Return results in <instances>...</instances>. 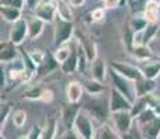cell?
<instances>
[{"mask_svg":"<svg viewBox=\"0 0 160 139\" xmlns=\"http://www.w3.org/2000/svg\"><path fill=\"white\" fill-rule=\"evenodd\" d=\"M43 24H45V21H42L38 17L31 18L28 21V38L31 39L38 38L42 33V31H43Z\"/></svg>","mask_w":160,"mask_h":139,"instance_id":"cb8c5ba5","label":"cell"},{"mask_svg":"<svg viewBox=\"0 0 160 139\" xmlns=\"http://www.w3.org/2000/svg\"><path fill=\"white\" fill-rule=\"evenodd\" d=\"M149 107L153 110V113L158 117H160V97L150 95L149 96Z\"/></svg>","mask_w":160,"mask_h":139,"instance_id":"e575fe53","label":"cell"},{"mask_svg":"<svg viewBox=\"0 0 160 139\" xmlns=\"http://www.w3.org/2000/svg\"><path fill=\"white\" fill-rule=\"evenodd\" d=\"M159 24L158 22H149L146 27V29L143 32H141L139 35L142 36V43L143 45H148L150 41H152L155 36H158V32H159Z\"/></svg>","mask_w":160,"mask_h":139,"instance_id":"4316f807","label":"cell"},{"mask_svg":"<svg viewBox=\"0 0 160 139\" xmlns=\"http://www.w3.org/2000/svg\"><path fill=\"white\" fill-rule=\"evenodd\" d=\"M61 139H82L81 137H79L78 134L75 132V129H67L66 131V134L61 137Z\"/></svg>","mask_w":160,"mask_h":139,"instance_id":"ab89813d","label":"cell"},{"mask_svg":"<svg viewBox=\"0 0 160 139\" xmlns=\"http://www.w3.org/2000/svg\"><path fill=\"white\" fill-rule=\"evenodd\" d=\"M18 57V50L15 45L11 41L2 43V50H0V60L2 63H13V60Z\"/></svg>","mask_w":160,"mask_h":139,"instance_id":"2e32d148","label":"cell"},{"mask_svg":"<svg viewBox=\"0 0 160 139\" xmlns=\"http://www.w3.org/2000/svg\"><path fill=\"white\" fill-rule=\"evenodd\" d=\"M6 75H7V74H6V71L2 70V86L6 85Z\"/></svg>","mask_w":160,"mask_h":139,"instance_id":"bcb514c9","label":"cell"},{"mask_svg":"<svg viewBox=\"0 0 160 139\" xmlns=\"http://www.w3.org/2000/svg\"><path fill=\"white\" fill-rule=\"evenodd\" d=\"M56 13H57V7L52 3H39L35 8V17L41 18L45 22H53L56 20Z\"/></svg>","mask_w":160,"mask_h":139,"instance_id":"9c48e42d","label":"cell"},{"mask_svg":"<svg viewBox=\"0 0 160 139\" xmlns=\"http://www.w3.org/2000/svg\"><path fill=\"white\" fill-rule=\"evenodd\" d=\"M138 132L142 139H159L160 137V117H156L152 121L138 127Z\"/></svg>","mask_w":160,"mask_h":139,"instance_id":"ba28073f","label":"cell"},{"mask_svg":"<svg viewBox=\"0 0 160 139\" xmlns=\"http://www.w3.org/2000/svg\"><path fill=\"white\" fill-rule=\"evenodd\" d=\"M110 68H113L114 71L120 74V75L125 77L127 79L135 82L138 79L143 78L142 72H141L139 67L138 66H132V64H128V63H121V61H112L110 63Z\"/></svg>","mask_w":160,"mask_h":139,"instance_id":"8992f818","label":"cell"},{"mask_svg":"<svg viewBox=\"0 0 160 139\" xmlns=\"http://www.w3.org/2000/svg\"><path fill=\"white\" fill-rule=\"evenodd\" d=\"M11 107H10V104H2V110H0V125H2V128H3V125H4V122L7 121V118H8V116H11Z\"/></svg>","mask_w":160,"mask_h":139,"instance_id":"d590c367","label":"cell"},{"mask_svg":"<svg viewBox=\"0 0 160 139\" xmlns=\"http://www.w3.org/2000/svg\"><path fill=\"white\" fill-rule=\"evenodd\" d=\"M70 3H71V6H74V7H81L85 3V0H70Z\"/></svg>","mask_w":160,"mask_h":139,"instance_id":"ee69618b","label":"cell"},{"mask_svg":"<svg viewBox=\"0 0 160 139\" xmlns=\"http://www.w3.org/2000/svg\"><path fill=\"white\" fill-rule=\"evenodd\" d=\"M150 96V95H149ZM149 96H142V97H137V100L132 103V109L131 114L134 116V118H137L142 111H145L146 109H149Z\"/></svg>","mask_w":160,"mask_h":139,"instance_id":"484cf974","label":"cell"},{"mask_svg":"<svg viewBox=\"0 0 160 139\" xmlns=\"http://www.w3.org/2000/svg\"><path fill=\"white\" fill-rule=\"evenodd\" d=\"M29 57L31 60L33 61V63L36 64V67H41L42 64L46 61V53H43V52L41 50H33L29 53Z\"/></svg>","mask_w":160,"mask_h":139,"instance_id":"836d02e7","label":"cell"},{"mask_svg":"<svg viewBox=\"0 0 160 139\" xmlns=\"http://www.w3.org/2000/svg\"><path fill=\"white\" fill-rule=\"evenodd\" d=\"M0 139H6V138H3V137H2V138H0Z\"/></svg>","mask_w":160,"mask_h":139,"instance_id":"681fc988","label":"cell"},{"mask_svg":"<svg viewBox=\"0 0 160 139\" xmlns=\"http://www.w3.org/2000/svg\"><path fill=\"white\" fill-rule=\"evenodd\" d=\"M27 3L29 4V7H35V8H36V6L39 4L38 0H27Z\"/></svg>","mask_w":160,"mask_h":139,"instance_id":"f6af8a7d","label":"cell"},{"mask_svg":"<svg viewBox=\"0 0 160 139\" xmlns=\"http://www.w3.org/2000/svg\"><path fill=\"white\" fill-rule=\"evenodd\" d=\"M11 120H13V124L17 128H22L27 122V113L24 110H15L11 114Z\"/></svg>","mask_w":160,"mask_h":139,"instance_id":"d6a6232c","label":"cell"},{"mask_svg":"<svg viewBox=\"0 0 160 139\" xmlns=\"http://www.w3.org/2000/svg\"><path fill=\"white\" fill-rule=\"evenodd\" d=\"M84 89L88 95L91 96H98V95H102L106 91V86L103 85V82H99L96 79H88L84 82Z\"/></svg>","mask_w":160,"mask_h":139,"instance_id":"44dd1931","label":"cell"},{"mask_svg":"<svg viewBox=\"0 0 160 139\" xmlns=\"http://www.w3.org/2000/svg\"><path fill=\"white\" fill-rule=\"evenodd\" d=\"M53 97H54L53 92H52L50 89H45V92H43V95H42V99H41V100L45 102V103H50V102L53 100Z\"/></svg>","mask_w":160,"mask_h":139,"instance_id":"60d3db41","label":"cell"},{"mask_svg":"<svg viewBox=\"0 0 160 139\" xmlns=\"http://www.w3.org/2000/svg\"><path fill=\"white\" fill-rule=\"evenodd\" d=\"M60 68L64 74H72L74 71L78 70V41H77L75 47L71 49V56L68 57V60L61 64Z\"/></svg>","mask_w":160,"mask_h":139,"instance_id":"d6986e66","label":"cell"},{"mask_svg":"<svg viewBox=\"0 0 160 139\" xmlns=\"http://www.w3.org/2000/svg\"><path fill=\"white\" fill-rule=\"evenodd\" d=\"M84 110H87L89 114H91L92 117H95V118L100 120V121H106L107 120V116L110 113V107L109 104L107 106H104L103 102H93V103H88L87 107H85Z\"/></svg>","mask_w":160,"mask_h":139,"instance_id":"8fae6325","label":"cell"},{"mask_svg":"<svg viewBox=\"0 0 160 139\" xmlns=\"http://www.w3.org/2000/svg\"><path fill=\"white\" fill-rule=\"evenodd\" d=\"M57 17L63 18V20L66 21H72V14H71V10H70V6H67L64 2H61V0H58L57 3Z\"/></svg>","mask_w":160,"mask_h":139,"instance_id":"4dcf8cb0","label":"cell"},{"mask_svg":"<svg viewBox=\"0 0 160 139\" xmlns=\"http://www.w3.org/2000/svg\"><path fill=\"white\" fill-rule=\"evenodd\" d=\"M2 17L8 22H17L18 20H21V8L17 7H8V6H2Z\"/></svg>","mask_w":160,"mask_h":139,"instance_id":"d4e9b609","label":"cell"},{"mask_svg":"<svg viewBox=\"0 0 160 139\" xmlns=\"http://www.w3.org/2000/svg\"><path fill=\"white\" fill-rule=\"evenodd\" d=\"M71 49H72L71 46L68 47L67 45H63V46H58L57 50L54 52L53 56H54V58L57 60V63L60 64V66H61L63 63H66L67 60H68V57L71 56Z\"/></svg>","mask_w":160,"mask_h":139,"instance_id":"f1b7e54d","label":"cell"},{"mask_svg":"<svg viewBox=\"0 0 160 139\" xmlns=\"http://www.w3.org/2000/svg\"><path fill=\"white\" fill-rule=\"evenodd\" d=\"M25 0H2V6H8V7H17L22 8Z\"/></svg>","mask_w":160,"mask_h":139,"instance_id":"74e56055","label":"cell"},{"mask_svg":"<svg viewBox=\"0 0 160 139\" xmlns=\"http://www.w3.org/2000/svg\"><path fill=\"white\" fill-rule=\"evenodd\" d=\"M54 21V45L58 47L72 39L74 24L72 21H66L60 17H57Z\"/></svg>","mask_w":160,"mask_h":139,"instance_id":"3957f363","label":"cell"},{"mask_svg":"<svg viewBox=\"0 0 160 139\" xmlns=\"http://www.w3.org/2000/svg\"><path fill=\"white\" fill-rule=\"evenodd\" d=\"M18 139H28V137H27V135H25V137H20Z\"/></svg>","mask_w":160,"mask_h":139,"instance_id":"7dc6e473","label":"cell"},{"mask_svg":"<svg viewBox=\"0 0 160 139\" xmlns=\"http://www.w3.org/2000/svg\"><path fill=\"white\" fill-rule=\"evenodd\" d=\"M93 139H118V134L114 131V128H112L109 124L104 122L103 125L96 128Z\"/></svg>","mask_w":160,"mask_h":139,"instance_id":"7402d4cb","label":"cell"},{"mask_svg":"<svg viewBox=\"0 0 160 139\" xmlns=\"http://www.w3.org/2000/svg\"><path fill=\"white\" fill-rule=\"evenodd\" d=\"M91 75L93 79L99 82H103L106 79L107 75V66H106V61L103 58L98 57L96 60H93L91 63Z\"/></svg>","mask_w":160,"mask_h":139,"instance_id":"9a60e30c","label":"cell"},{"mask_svg":"<svg viewBox=\"0 0 160 139\" xmlns=\"http://www.w3.org/2000/svg\"><path fill=\"white\" fill-rule=\"evenodd\" d=\"M103 6L106 8H116L120 6V0H103Z\"/></svg>","mask_w":160,"mask_h":139,"instance_id":"b9f144b4","label":"cell"},{"mask_svg":"<svg viewBox=\"0 0 160 139\" xmlns=\"http://www.w3.org/2000/svg\"><path fill=\"white\" fill-rule=\"evenodd\" d=\"M118 137L121 138V139H142V137H141V135H139V137H137V135H135L134 132H132V129H131L130 132H127V134L118 135Z\"/></svg>","mask_w":160,"mask_h":139,"instance_id":"7bdbcfd3","label":"cell"},{"mask_svg":"<svg viewBox=\"0 0 160 139\" xmlns=\"http://www.w3.org/2000/svg\"><path fill=\"white\" fill-rule=\"evenodd\" d=\"M72 128L75 129V132L82 139H93L95 131H96L93 121H92V116L84 109L79 110L78 116H77L75 121H74Z\"/></svg>","mask_w":160,"mask_h":139,"instance_id":"6da1fadb","label":"cell"},{"mask_svg":"<svg viewBox=\"0 0 160 139\" xmlns=\"http://www.w3.org/2000/svg\"><path fill=\"white\" fill-rule=\"evenodd\" d=\"M78 42H79V45L82 46V49H84L89 63H92L93 60H96L98 58V50H96V45H95V42L92 41V39L87 38L85 35H82V33L79 35Z\"/></svg>","mask_w":160,"mask_h":139,"instance_id":"e0dca14e","label":"cell"},{"mask_svg":"<svg viewBox=\"0 0 160 139\" xmlns=\"http://www.w3.org/2000/svg\"><path fill=\"white\" fill-rule=\"evenodd\" d=\"M109 107H110V113H116V111H131L132 102L128 100L121 92L112 88L109 92Z\"/></svg>","mask_w":160,"mask_h":139,"instance_id":"5b68a950","label":"cell"},{"mask_svg":"<svg viewBox=\"0 0 160 139\" xmlns=\"http://www.w3.org/2000/svg\"><path fill=\"white\" fill-rule=\"evenodd\" d=\"M138 67H139L142 75L148 79H153V81H155V79L160 75V61L159 60L143 61V63H141Z\"/></svg>","mask_w":160,"mask_h":139,"instance_id":"4fadbf2b","label":"cell"},{"mask_svg":"<svg viewBox=\"0 0 160 139\" xmlns=\"http://www.w3.org/2000/svg\"><path fill=\"white\" fill-rule=\"evenodd\" d=\"M159 3H160V2H159ZM159 11H160V7H159Z\"/></svg>","mask_w":160,"mask_h":139,"instance_id":"f907efd6","label":"cell"},{"mask_svg":"<svg viewBox=\"0 0 160 139\" xmlns=\"http://www.w3.org/2000/svg\"><path fill=\"white\" fill-rule=\"evenodd\" d=\"M42 134H43V127L33 125L27 137H28V139H42Z\"/></svg>","mask_w":160,"mask_h":139,"instance_id":"8d00e7d4","label":"cell"},{"mask_svg":"<svg viewBox=\"0 0 160 139\" xmlns=\"http://www.w3.org/2000/svg\"><path fill=\"white\" fill-rule=\"evenodd\" d=\"M156 114L153 113V110L150 109H146L145 111H142V113L139 114V116L135 118V122H137V125L138 127H141V125H143V124H146V122H149V121H152L153 118H156Z\"/></svg>","mask_w":160,"mask_h":139,"instance_id":"1f68e13d","label":"cell"},{"mask_svg":"<svg viewBox=\"0 0 160 139\" xmlns=\"http://www.w3.org/2000/svg\"><path fill=\"white\" fill-rule=\"evenodd\" d=\"M27 36H28V21L21 18V20L17 21V22H14L13 27H11L10 41L13 42L15 46H18L25 41Z\"/></svg>","mask_w":160,"mask_h":139,"instance_id":"52a82bcc","label":"cell"},{"mask_svg":"<svg viewBox=\"0 0 160 139\" xmlns=\"http://www.w3.org/2000/svg\"><path fill=\"white\" fill-rule=\"evenodd\" d=\"M109 75H110L112 82H113V88L117 89L118 92H121L128 100L134 103V102L137 100V93H135L134 82L130 81V79H127L125 77L120 75V74L117 72V71H114L113 68L109 70Z\"/></svg>","mask_w":160,"mask_h":139,"instance_id":"7a4b0ae2","label":"cell"},{"mask_svg":"<svg viewBox=\"0 0 160 139\" xmlns=\"http://www.w3.org/2000/svg\"><path fill=\"white\" fill-rule=\"evenodd\" d=\"M131 53L134 56L135 60L141 61V63L148 61V60H152V57H153L152 49H150L148 45H134L131 49Z\"/></svg>","mask_w":160,"mask_h":139,"instance_id":"ac0fdd59","label":"cell"},{"mask_svg":"<svg viewBox=\"0 0 160 139\" xmlns=\"http://www.w3.org/2000/svg\"><path fill=\"white\" fill-rule=\"evenodd\" d=\"M160 3L156 0H149L145 6V14L143 17L148 20V22H158V18H160Z\"/></svg>","mask_w":160,"mask_h":139,"instance_id":"ffe728a7","label":"cell"},{"mask_svg":"<svg viewBox=\"0 0 160 139\" xmlns=\"http://www.w3.org/2000/svg\"><path fill=\"white\" fill-rule=\"evenodd\" d=\"M110 118L113 121V127H114V131L118 135L127 134L132 129L134 125V116L131 114V111H116V113L110 114Z\"/></svg>","mask_w":160,"mask_h":139,"instance_id":"277c9868","label":"cell"},{"mask_svg":"<svg viewBox=\"0 0 160 139\" xmlns=\"http://www.w3.org/2000/svg\"><path fill=\"white\" fill-rule=\"evenodd\" d=\"M45 92V88L41 85H31L25 92H24V99L28 100H41L42 95Z\"/></svg>","mask_w":160,"mask_h":139,"instance_id":"83f0119b","label":"cell"},{"mask_svg":"<svg viewBox=\"0 0 160 139\" xmlns=\"http://www.w3.org/2000/svg\"><path fill=\"white\" fill-rule=\"evenodd\" d=\"M84 92H85L84 85H81V83L77 82V81L70 82L66 88V95H67V100H68V103L78 104V102L82 99Z\"/></svg>","mask_w":160,"mask_h":139,"instance_id":"5bb4252c","label":"cell"},{"mask_svg":"<svg viewBox=\"0 0 160 139\" xmlns=\"http://www.w3.org/2000/svg\"><path fill=\"white\" fill-rule=\"evenodd\" d=\"M57 134V120L56 117L50 116L48 117L45 125H43V134H42V139H54Z\"/></svg>","mask_w":160,"mask_h":139,"instance_id":"603a6c76","label":"cell"},{"mask_svg":"<svg viewBox=\"0 0 160 139\" xmlns=\"http://www.w3.org/2000/svg\"><path fill=\"white\" fill-rule=\"evenodd\" d=\"M135 85V93L137 97H142V96H149L153 95V92L156 91V83L153 79H148V78H141L138 81L134 82Z\"/></svg>","mask_w":160,"mask_h":139,"instance_id":"7c38bea8","label":"cell"},{"mask_svg":"<svg viewBox=\"0 0 160 139\" xmlns=\"http://www.w3.org/2000/svg\"><path fill=\"white\" fill-rule=\"evenodd\" d=\"M148 24L149 22H148V20L145 17H134L130 21V28L134 31L135 33H141L146 29Z\"/></svg>","mask_w":160,"mask_h":139,"instance_id":"f546056e","label":"cell"},{"mask_svg":"<svg viewBox=\"0 0 160 139\" xmlns=\"http://www.w3.org/2000/svg\"><path fill=\"white\" fill-rule=\"evenodd\" d=\"M118 139H121V138H120V137H118Z\"/></svg>","mask_w":160,"mask_h":139,"instance_id":"816d5d0a","label":"cell"},{"mask_svg":"<svg viewBox=\"0 0 160 139\" xmlns=\"http://www.w3.org/2000/svg\"><path fill=\"white\" fill-rule=\"evenodd\" d=\"M91 17H92V21H100V20H103L104 10H103V8H96V10H93L91 13Z\"/></svg>","mask_w":160,"mask_h":139,"instance_id":"f35d334b","label":"cell"},{"mask_svg":"<svg viewBox=\"0 0 160 139\" xmlns=\"http://www.w3.org/2000/svg\"><path fill=\"white\" fill-rule=\"evenodd\" d=\"M79 110L81 109H79L78 104H75V103H68L67 106H64L63 109H61V121H63V124L66 125L67 129H72L74 121H75Z\"/></svg>","mask_w":160,"mask_h":139,"instance_id":"30bf717a","label":"cell"},{"mask_svg":"<svg viewBox=\"0 0 160 139\" xmlns=\"http://www.w3.org/2000/svg\"><path fill=\"white\" fill-rule=\"evenodd\" d=\"M158 38L160 39V27H159V32H158Z\"/></svg>","mask_w":160,"mask_h":139,"instance_id":"c3c4849f","label":"cell"}]
</instances>
